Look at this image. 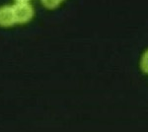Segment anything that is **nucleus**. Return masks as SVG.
Instances as JSON below:
<instances>
[{
	"label": "nucleus",
	"mask_w": 148,
	"mask_h": 132,
	"mask_svg": "<svg viewBox=\"0 0 148 132\" xmlns=\"http://www.w3.org/2000/svg\"><path fill=\"white\" fill-rule=\"evenodd\" d=\"M140 67L145 73H148V49L143 52L140 60Z\"/></svg>",
	"instance_id": "3"
},
{
	"label": "nucleus",
	"mask_w": 148,
	"mask_h": 132,
	"mask_svg": "<svg viewBox=\"0 0 148 132\" xmlns=\"http://www.w3.org/2000/svg\"><path fill=\"white\" fill-rule=\"evenodd\" d=\"M14 12H15L16 23H27L33 18L35 9L29 1L15 2L13 4Z\"/></svg>",
	"instance_id": "1"
},
{
	"label": "nucleus",
	"mask_w": 148,
	"mask_h": 132,
	"mask_svg": "<svg viewBox=\"0 0 148 132\" xmlns=\"http://www.w3.org/2000/svg\"><path fill=\"white\" fill-rule=\"evenodd\" d=\"M15 23L16 18L13 5H9V4L0 5V26L9 27Z\"/></svg>",
	"instance_id": "2"
},
{
	"label": "nucleus",
	"mask_w": 148,
	"mask_h": 132,
	"mask_svg": "<svg viewBox=\"0 0 148 132\" xmlns=\"http://www.w3.org/2000/svg\"><path fill=\"white\" fill-rule=\"evenodd\" d=\"M63 0H42V3L47 8H54L58 6Z\"/></svg>",
	"instance_id": "4"
},
{
	"label": "nucleus",
	"mask_w": 148,
	"mask_h": 132,
	"mask_svg": "<svg viewBox=\"0 0 148 132\" xmlns=\"http://www.w3.org/2000/svg\"><path fill=\"white\" fill-rule=\"evenodd\" d=\"M20 1H29V0H15V2H20Z\"/></svg>",
	"instance_id": "5"
}]
</instances>
